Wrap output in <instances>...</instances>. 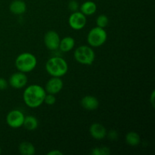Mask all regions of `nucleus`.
I'll return each instance as SVG.
<instances>
[{
    "mask_svg": "<svg viewBox=\"0 0 155 155\" xmlns=\"http://www.w3.org/2000/svg\"><path fill=\"white\" fill-rule=\"evenodd\" d=\"M46 92L45 89L39 85H30L26 88L23 95V98L28 107L36 108L44 102Z\"/></svg>",
    "mask_w": 155,
    "mask_h": 155,
    "instance_id": "nucleus-1",
    "label": "nucleus"
},
{
    "mask_svg": "<svg viewBox=\"0 0 155 155\" xmlns=\"http://www.w3.org/2000/svg\"><path fill=\"white\" fill-rule=\"evenodd\" d=\"M45 69L52 77H61L67 74L68 65L64 59L60 57H53L47 61Z\"/></svg>",
    "mask_w": 155,
    "mask_h": 155,
    "instance_id": "nucleus-2",
    "label": "nucleus"
},
{
    "mask_svg": "<svg viewBox=\"0 0 155 155\" xmlns=\"http://www.w3.org/2000/svg\"><path fill=\"white\" fill-rule=\"evenodd\" d=\"M37 64V60L34 54L30 52H24L19 54L15 60L17 69L23 73H29L34 70Z\"/></svg>",
    "mask_w": 155,
    "mask_h": 155,
    "instance_id": "nucleus-3",
    "label": "nucleus"
},
{
    "mask_svg": "<svg viewBox=\"0 0 155 155\" xmlns=\"http://www.w3.org/2000/svg\"><path fill=\"white\" fill-rule=\"evenodd\" d=\"M74 58L82 64L91 65L95 61V54L92 48L87 45L79 46L74 51Z\"/></svg>",
    "mask_w": 155,
    "mask_h": 155,
    "instance_id": "nucleus-4",
    "label": "nucleus"
},
{
    "mask_svg": "<svg viewBox=\"0 0 155 155\" xmlns=\"http://www.w3.org/2000/svg\"><path fill=\"white\" fill-rule=\"evenodd\" d=\"M107 32L104 28L94 27L89 31L87 36V41L92 47H99L102 45L107 40Z\"/></svg>",
    "mask_w": 155,
    "mask_h": 155,
    "instance_id": "nucleus-5",
    "label": "nucleus"
},
{
    "mask_svg": "<svg viewBox=\"0 0 155 155\" xmlns=\"http://www.w3.org/2000/svg\"><path fill=\"white\" fill-rule=\"evenodd\" d=\"M24 115L21 110H11L6 117V122L10 127L14 129L20 128L23 126L24 120Z\"/></svg>",
    "mask_w": 155,
    "mask_h": 155,
    "instance_id": "nucleus-6",
    "label": "nucleus"
},
{
    "mask_svg": "<svg viewBox=\"0 0 155 155\" xmlns=\"http://www.w3.org/2000/svg\"><path fill=\"white\" fill-rule=\"evenodd\" d=\"M69 25L72 29L75 30H80L84 28L86 24V15H83L81 12H74L72 15L70 16Z\"/></svg>",
    "mask_w": 155,
    "mask_h": 155,
    "instance_id": "nucleus-7",
    "label": "nucleus"
},
{
    "mask_svg": "<svg viewBox=\"0 0 155 155\" xmlns=\"http://www.w3.org/2000/svg\"><path fill=\"white\" fill-rule=\"evenodd\" d=\"M60 41L61 39L58 33L54 30L48 31L44 36V42L45 46L51 51L57 50L59 48Z\"/></svg>",
    "mask_w": 155,
    "mask_h": 155,
    "instance_id": "nucleus-8",
    "label": "nucleus"
},
{
    "mask_svg": "<svg viewBox=\"0 0 155 155\" xmlns=\"http://www.w3.org/2000/svg\"><path fill=\"white\" fill-rule=\"evenodd\" d=\"M28 79L26 76L25 73L23 72H17L12 74L9 78L8 83L12 87L15 89H21L24 88L27 85Z\"/></svg>",
    "mask_w": 155,
    "mask_h": 155,
    "instance_id": "nucleus-9",
    "label": "nucleus"
},
{
    "mask_svg": "<svg viewBox=\"0 0 155 155\" xmlns=\"http://www.w3.org/2000/svg\"><path fill=\"white\" fill-rule=\"evenodd\" d=\"M64 83L60 77H52L45 85V90L48 94H57L63 89Z\"/></svg>",
    "mask_w": 155,
    "mask_h": 155,
    "instance_id": "nucleus-10",
    "label": "nucleus"
},
{
    "mask_svg": "<svg viewBox=\"0 0 155 155\" xmlns=\"http://www.w3.org/2000/svg\"><path fill=\"white\" fill-rule=\"evenodd\" d=\"M89 133L91 136L97 140H101L107 136V130L105 127L98 123H95L91 125L89 128Z\"/></svg>",
    "mask_w": 155,
    "mask_h": 155,
    "instance_id": "nucleus-11",
    "label": "nucleus"
},
{
    "mask_svg": "<svg viewBox=\"0 0 155 155\" xmlns=\"http://www.w3.org/2000/svg\"><path fill=\"white\" fill-rule=\"evenodd\" d=\"M81 105L88 110H93L98 108L99 105L98 100L92 95H86L81 100Z\"/></svg>",
    "mask_w": 155,
    "mask_h": 155,
    "instance_id": "nucleus-12",
    "label": "nucleus"
},
{
    "mask_svg": "<svg viewBox=\"0 0 155 155\" xmlns=\"http://www.w3.org/2000/svg\"><path fill=\"white\" fill-rule=\"evenodd\" d=\"M9 9L15 15H22L27 10V5L22 0H14L10 4Z\"/></svg>",
    "mask_w": 155,
    "mask_h": 155,
    "instance_id": "nucleus-13",
    "label": "nucleus"
},
{
    "mask_svg": "<svg viewBox=\"0 0 155 155\" xmlns=\"http://www.w3.org/2000/svg\"><path fill=\"white\" fill-rule=\"evenodd\" d=\"M74 45H75V40L74 38L71 36H67L61 39L59 48L63 52H68L73 49Z\"/></svg>",
    "mask_w": 155,
    "mask_h": 155,
    "instance_id": "nucleus-14",
    "label": "nucleus"
},
{
    "mask_svg": "<svg viewBox=\"0 0 155 155\" xmlns=\"http://www.w3.org/2000/svg\"><path fill=\"white\" fill-rule=\"evenodd\" d=\"M80 12L85 15H92L95 13L97 9L96 4L94 2L86 1L80 7Z\"/></svg>",
    "mask_w": 155,
    "mask_h": 155,
    "instance_id": "nucleus-15",
    "label": "nucleus"
},
{
    "mask_svg": "<svg viewBox=\"0 0 155 155\" xmlns=\"http://www.w3.org/2000/svg\"><path fill=\"white\" fill-rule=\"evenodd\" d=\"M19 152L23 155H33L36 152L34 145L29 142H24L20 144Z\"/></svg>",
    "mask_w": 155,
    "mask_h": 155,
    "instance_id": "nucleus-16",
    "label": "nucleus"
},
{
    "mask_svg": "<svg viewBox=\"0 0 155 155\" xmlns=\"http://www.w3.org/2000/svg\"><path fill=\"white\" fill-rule=\"evenodd\" d=\"M38 120L35 117L27 116L24 117L23 126L28 131H33L38 127Z\"/></svg>",
    "mask_w": 155,
    "mask_h": 155,
    "instance_id": "nucleus-17",
    "label": "nucleus"
},
{
    "mask_svg": "<svg viewBox=\"0 0 155 155\" xmlns=\"http://www.w3.org/2000/svg\"><path fill=\"white\" fill-rule=\"evenodd\" d=\"M126 142L130 146H137L140 143V136L136 132H129L126 136Z\"/></svg>",
    "mask_w": 155,
    "mask_h": 155,
    "instance_id": "nucleus-18",
    "label": "nucleus"
},
{
    "mask_svg": "<svg viewBox=\"0 0 155 155\" xmlns=\"http://www.w3.org/2000/svg\"><path fill=\"white\" fill-rule=\"evenodd\" d=\"M108 18L105 15H101L97 18L96 24L98 27L104 28L108 24Z\"/></svg>",
    "mask_w": 155,
    "mask_h": 155,
    "instance_id": "nucleus-19",
    "label": "nucleus"
},
{
    "mask_svg": "<svg viewBox=\"0 0 155 155\" xmlns=\"http://www.w3.org/2000/svg\"><path fill=\"white\" fill-rule=\"evenodd\" d=\"M56 98L53 94H48V95H45V98H44V102L45 104H48V105H52L55 103Z\"/></svg>",
    "mask_w": 155,
    "mask_h": 155,
    "instance_id": "nucleus-20",
    "label": "nucleus"
},
{
    "mask_svg": "<svg viewBox=\"0 0 155 155\" xmlns=\"http://www.w3.org/2000/svg\"><path fill=\"white\" fill-rule=\"evenodd\" d=\"M79 8H80L79 3L77 2V1H75V0H71V1H70L69 3H68V8H69V10L71 11V12H77Z\"/></svg>",
    "mask_w": 155,
    "mask_h": 155,
    "instance_id": "nucleus-21",
    "label": "nucleus"
},
{
    "mask_svg": "<svg viewBox=\"0 0 155 155\" xmlns=\"http://www.w3.org/2000/svg\"><path fill=\"white\" fill-rule=\"evenodd\" d=\"M8 83L6 81V80L3 78H0V90H5L8 88Z\"/></svg>",
    "mask_w": 155,
    "mask_h": 155,
    "instance_id": "nucleus-22",
    "label": "nucleus"
},
{
    "mask_svg": "<svg viewBox=\"0 0 155 155\" xmlns=\"http://www.w3.org/2000/svg\"><path fill=\"white\" fill-rule=\"evenodd\" d=\"M107 135H108L109 139H111V140H116V139H117L118 133L117 132L115 131V130H110Z\"/></svg>",
    "mask_w": 155,
    "mask_h": 155,
    "instance_id": "nucleus-23",
    "label": "nucleus"
},
{
    "mask_svg": "<svg viewBox=\"0 0 155 155\" xmlns=\"http://www.w3.org/2000/svg\"><path fill=\"white\" fill-rule=\"evenodd\" d=\"M101 155H109L110 154V149L107 147H101Z\"/></svg>",
    "mask_w": 155,
    "mask_h": 155,
    "instance_id": "nucleus-24",
    "label": "nucleus"
},
{
    "mask_svg": "<svg viewBox=\"0 0 155 155\" xmlns=\"http://www.w3.org/2000/svg\"><path fill=\"white\" fill-rule=\"evenodd\" d=\"M91 154L92 155H101V150L100 148H95L92 150Z\"/></svg>",
    "mask_w": 155,
    "mask_h": 155,
    "instance_id": "nucleus-25",
    "label": "nucleus"
},
{
    "mask_svg": "<svg viewBox=\"0 0 155 155\" xmlns=\"http://www.w3.org/2000/svg\"><path fill=\"white\" fill-rule=\"evenodd\" d=\"M62 154H63V153L61 152V151H58V150H53V151H49V152L48 153V155H62Z\"/></svg>",
    "mask_w": 155,
    "mask_h": 155,
    "instance_id": "nucleus-26",
    "label": "nucleus"
},
{
    "mask_svg": "<svg viewBox=\"0 0 155 155\" xmlns=\"http://www.w3.org/2000/svg\"><path fill=\"white\" fill-rule=\"evenodd\" d=\"M154 91H153L152 93H151V104H152L153 107H154Z\"/></svg>",
    "mask_w": 155,
    "mask_h": 155,
    "instance_id": "nucleus-27",
    "label": "nucleus"
},
{
    "mask_svg": "<svg viewBox=\"0 0 155 155\" xmlns=\"http://www.w3.org/2000/svg\"><path fill=\"white\" fill-rule=\"evenodd\" d=\"M1 152H2V149H1V148H0V154H1Z\"/></svg>",
    "mask_w": 155,
    "mask_h": 155,
    "instance_id": "nucleus-28",
    "label": "nucleus"
}]
</instances>
